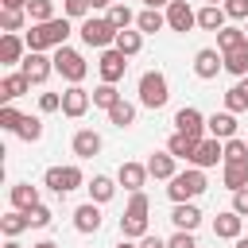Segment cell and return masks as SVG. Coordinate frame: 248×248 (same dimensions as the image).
I'll return each mask as SVG.
<instances>
[{"mask_svg":"<svg viewBox=\"0 0 248 248\" xmlns=\"http://www.w3.org/2000/svg\"><path fill=\"white\" fill-rule=\"evenodd\" d=\"M70 16H54L46 23H31V31L23 35L27 39V50H50V46H66L70 39Z\"/></svg>","mask_w":248,"mask_h":248,"instance_id":"cell-1","label":"cell"},{"mask_svg":"<svg viewBox=\"0 0 248 248\" xmlns=\"http://www.w3.org/2000/svg\"><path fill=\"white\" fill-rule=\"evenodd\" d=\"M147 213H151V202H147L143 190H136V194L128 198L124 217H120V236H128V240H143V236H147Z\"/></svg>","mask_w":248,"mask_h":248,"instance_id":"cell-2","label":"cell"},{"mask_svg":"<svg viewBox=\"0 0 248 248\" xmlns=\"http://www.w3.org/2000/svg\"><path fill=\"white\" fill-rule=\"evenodd\" d=\"M205 186H209V182H205V170L190 163L186 170H178V174L170 178L167 198H170V202H194V198H202V194H205Z\"/></svg>","mask_w":248,"mask_h":248,"instance_id":"cell-3","label":"cell"},{"mask_svg":"<svg viewBox=\"0 0 248 248\" xmlns=\"http://www.w3.org/2000/svg\"><path fill=\"white\" fill-rule=\"evenodd\" d=\"M78 35H81V43H85V46H97V50H105V46H112V43H116V27H112V19H108V16H89V19H81Z\"/></svg>","mask_w":248,"mask_h":248,"instance_id":"cell-4","label":"cell"},{"mask_svg":"<svg viewBox=\"0 0 248 248\" xmlns=\"http://www.w3.org/2000/svg\"><path fill=\"white\" fill-rule=\"evenodd\" d=\"M170 97V85H167V74L163 70H147L140 78V105L143 108H163Z\"/></svg>","mask_w":248,"mask_h":248,"instance_id":"cell-5","label":"cell"},{"mask_svg":"<svg viewBox=\"0 0 248 248\" xmlns=\"http://www.w3.org/2000/svg\"><path fill=\"white\" fill-rule=\"evenodd\" d=\"M54 74H62L70 85H81V78L89 74V62L74 46H54Z\"/></svg>","mask_w":248,"mask_h":248,"instance_id":"cell-6","label":"cell"},{"mask_svg":"<svg viewBox=\"0 0 248 248\" xmlns=\"http://www.w3.org/2000/svg\"><path fill=\"white\" fill-rule=\"evenodd\" d=\"M85 182V174H81V167H50L46 174H43V186H50L54 194H70V190H78Z\"/></svg>","mask_w":248,"mask_h":248,"instance_id":"cell-7","label":"cell"},{"mask_svg":"<svg viewBox=\"0 0 248 248\" xmlns=\"http://www.w3.org/2000/svg\"><path fill=\"white\" fill-rule=\"evenodd\" d=\"M221 70H225V54H221L217 46H202V50L194 54V74H198L202 81H213Z\"/></svg>","mask_w":248,"mask_h":248,"instance_id":"cell-8","label":"cell"},{"mask_svg":"<svg viewBox=\"0 0 248 248\" xmlns=\"http://www.w3.org/2000/svg\"><path fill=\"white\" fill-rule=\"evenodd\" d=\"M19 70L27 74V81H31V85H43V81L54 74V58H46L43 50H27V58L19 62Z\"/></svg>","mask_w":248,"mask_h":248,"instance_id":"cell-9","label":"cell"},{"mask_svg":"<svg viewBox=\"0 0 248 248\" xmlns=\"http://www.w3.org/2000/svg\"><path fill=\"white\" fill-rule=\"evenodd\" d=\"M124 58H128V54H120L116 46H105V50H101V58H97L101 81H112V85H116V81L124 78V70H128V62H124Z\"/></svg>","mask_w":248,"mask_h":248,"instance_id":"cell-10","label":"cell"},{"mask_svg":"<svg viewBox=\"0 0 248 248\" xmlns=\"http://www.w3.org/2000/svg\"><path fill=\"white\" fill-rule=\"evenodd\" d=\"M190 163L194 167H217V163H225V140H217V136H205L202 143H198V151L190 155Z\"/></svg>","mask_w":248,"mask_h":248,"instance_id":"cell-11","label":"cell"},{"mask_svg":"<svg viewBox=\"0 0 248 248\" xmlns=\"http://www.w3.org/2000/svg\"><path fill=\"white\" fill-rule=\"evenodd\" d=\"M89 101H93V93H89V89H81V85H70V89L62 93V116H70V120H81V116L89 112Z\"/></svg>","mask_w":248,"mask_h":248,"instance_id":"cell-12","label":"cell"},{"mask_svg":"<svg viewBox=\"0 0 248 248\" xmlns=\"http://www.w3.org/2000/svg\"><path fill=\"white\" fill-rule=\"evenodd\" d=\"M174 132L194 136V140H205V116H202L194 105H186V108H178V112H174Z\"/></svg>","mask_w":248,"mask_h":248,"instance_id":"cell-13","label":"cell"},{"mask_svg":"<svg viewBox=\"0 0 248 248\" xmlns=\"http://www.w3.org/2000/svg\"><path fill=\"white\" fill-rule=\"evenodd\" d=\"M167 27L170 31H190V27H198V12L186 0H170L167 4Z\"/></svg>","mask_w":248,"mask_h":248,"instance_id":"cell-14","label":"cell"},{"mask_svg":"<svg viewBox=\"0 0 248 248\" xmlns=\"http://www.w3.org/2000/svg\"><path fill=\"white\" fill-rule=\"evenodd\" d=\"M116 182H120L128 194L143 190V182H147V163H120V170H116Z\"/></svg>","mask_w":248,"mask_h":248,"instance_id":"cell-15","label":"cell"},{"mask_svg":"<svg viewBox=\"0 0 248 248\" xmlns=\"http://www.w3.org/2000/svg\"><path fill=\"white\" fill-rule=\"evenodd\" d=\"M74 229L78 232H97L101 229V202H85V205H78L74 209Z\"/></svg>","mask_w":248,"mask_h":248,"instance_id":"cell-16","label":"cell"},{"mask_svg":"<svg viewBox=\"0 0 248 248\" xmlns=\"http://www.w3.org/2000/svg\"><path fill=\"white\" fill-rule=\"evenodd\" d=\"M205 132L209 136H217V140H232L236 136V112H213V116H205Z\"/></svg>","mask_w":248,"mask_h":248,"instance_id":"cell-17","label":"cell"},{"mask_svg":"<svg viewBox=\"0 0 248 248\" xmlns=\"http://www.w3.org/2000/svg\"><path fill=\"white\" fill-rule=\"evenodd\" d=\"M240 225H244V217H240L236 209H225V213L213 217V236H221V240H236V236H240Z\"/></svg>","mask_w":248,"mask_h":248,"instance_id":"cell-18","label":"cell"},{"mask_svg":"<svg viewBox=\"0 0 248 248\" xmlns=\"http://www.w3.org/2000/svg\"><path fill=\"white\" fill-rule=\"evenodd\" d=\"M174 163H178V159H174L170 151H151V159H147V174H151V178L170 182V178L178 174V170H174Z\"/></svg>","mask_w":248,"mask_h":248,"instance_id":"cell-19","label":"cell"},{"mask_svg":"<svg viewBox=\"0 0 248 248\" xmlns=\"http://www.w3.org/2000/svg\"><path fill=\"white\" fill-rule=\"evenodd\" d=\"M170 221H174V229H198L202 225V209L194 205V202H174V209H170Z\"/></svg>","mask_w":248,"mask_h":248,"instance_id":"cell-20","label":"cell"},{"mask_svg":"<svg viewBox=\"0 0 248 248\" xmlns=\"http://www.w3.org/2000/svg\"><path fill=\"white\" fill-rule=\"evenodd\" d=\"M23 46H27V39H19L16 31H4V39H0V62L4 66L23 62Z\"/></svg>","mask_w":248,"mask_h":248,"instance_id":"cell-21","label":"cell"},{"mask_svg":"<svg viewBox=\"0 0 248 248\" xmlns=\"http://www.w3.org/2000/svg\"><path fill=\"white\" fill-rule=\"evenodd\" d=\"M97 151H101V136L93 128H78L74 132V155L78 159H93Z\"/></svg>","mask_w":248,"mask_h":248,"instance_id":"cell-22","label":"cell"},{"mask_svg":"<svg viewBox=\"0 0 248 248\" xmlns=\"http://www.w3.org/2000/svg\"><path fill=\"white\" fill-rule=\"evenodd\" d=\"M39 205V186H31V182H16L12 186V209H35Z\"/></svg>","mask_w":248,"mask_h":248,"instance_id":"cell-23","label":"cell"},{"mask_svg":"<svg viewBox=\"0 0 248 248\" xmlns=\"http://www.w3.org/2000/svg\"><path fill=\"white\" fill-rule=\"evenodd\" d=\"M225 19H229V12H225L221 4H205V8L198 12V27H202V31H221Z\"/></svg>","mask_w":248,"mask_h":248,"instance_id":"cell-24","label":"cell"},{"mask_svg":"<svg viewBox=\"0 0 248 248\" xmlns=\"http://www.w3.org/2000/svg\"><path fill=\"white\" fill-rule=\"evenodd\" d=\"M244 43H248V31H244V27H229V23H225V27L217 31V50H221V54H229V50H236V46H244Z\"/></svg>","mask_w":248,"mask_h":248,"instance_id":"cell-25","label":"cell"},{"mask_svg":"<svg viewBox=\"0 0 248 248\" xmlns=\"http://www.w3.org/2000/svg\"><path fill=\"white\" fill-rule=\"evenodd\" d=\"M27 89H31V81H27V74H23V70H16V74H8V78L0 81V97H4V101H16V97H23Z\"/></svg>","mask_w":248,"mask_h":248,"instance_id":"cell-26","label":"cell"},{"mask_svg":"<svg viewBox=\"0 0 248 248\" xmlns=\"http://www.w3.org/2000/svg\"><path fill=\"white\" fill-rule=\"evenodd\" d=\"M116 186H120V182H112L108 174H93V178H89V198L105 205V202H112V198H116Z\"/></svg>","mask_w":248,"mask_h":248,"instance_id":"cell-27","label":"cell"},{"mask_svg":"<svg viewBox=\"0 0 248 248\" xmlns=\"http://www.w3.org/2000/svg\"><path fill=\"white\" fill-rule=\"evenodd\" d=\"M136 27H140L143 35H155V31L167 27V12H159V8H143V12L136 16Z\"/></svg>","mask_w":248,"mask_h":248,"instance_id":"cell-28","label":"cell"},{"mask_svg":"<svg viewBox=\"0 0 248 248\" xmlns=\"http://www.w3.org/2000/svg\"><path fill=\"white\" fill-rule=\"evenodd\" d=\"M198 143H202V140H194V136H182V132H174V136L167 140V151H170L174 159H186V163H190V155L198 151Z\"/></svg>","mask_w":248,"mask_h":248,"instance_id":"cell-29","label":"cell"},{"mask_svg":"<svg viewBox=\"0 0 248 248\" xmlns=\"http://www.w3.org/2000/svg\"><path fill=\"white\" fill-rule=\"evenodd\" d=\"M108 124H116V128H132V124H136V105L120 97V101L108 108Z\"/></svg>","mask_w":248,"mask_h":248,"instance_id":"cell-30","label":"cell"},{"mask_svg":"<svg viewBox=\"0 0 248 248\" xmlns=\"http://www.w3.org/2000/svg\"><path fill=\"white\" fill-rule=\"evenodd\" d=\"M23 229H31V221H27L23 209H8V213L0 217V232H4V236H19Z\"/></svg>","mask_w":248,"mask_h":248,"instance_id":"cell-31","label":"cell"},{"mask_svg":"<svg viewBox=\"0 0 248 248\" xmlns=\"http://www.w3.org/2000/svg\"><path fill=\"white\" fill-rule=\"evenodd\" d=\"M112 46H116L120 54H128V58L140 54V46H143V31H128V27H124V31H116V43H112Z\"/></svg>","mask_w":248,"mask_h":248,"instance_id":"cell-32","label":"cell"},{"mask_svg":"<svg viewBox=\"0 0 248 248\" xmlns=\"http://www.w3.org/2000/svg\"><path fill=\"white\" fill-rule=\"evenodd\" d=\"M225 108H229V112H244V108H248V78H240V81L225 93Z\"/></svg>","mask_w":248,"mask_h":248,"instance_id":"cell-33","label":"cell"},{"mask_svg":"<svg viewBox=\"0 0 248 248\" xmlns=\"http://www.w3.org/2000/svg\"><path fill=\"white\" fill-rule=\"evenodd\" d=\"M225 70H229V74H236V78H248V43L225 54Z\"/></svg>","mask_w":248,"mask_h":248,"instance_id":"cell-34","label":"cell"},{"mask_svg":"<svg viewBox=\"0 0 248 248\" xmlns=\"http://www.w3.org/2000/svg\"><path fill=\"white\" fill-rule=\"evenodd\" d=\"M225 186L229 190H244L248 186V163H225Z\"/></svg>","mask_w":248,"mask_h":248,"instance_id":"cell-35","label":"cell"},{"mask_svg":"<svg viewBox=\"0 0 248 248\" xmlns=\"http://www.w3.org/2000/svg\"><path fill=\"white\" fill-rule=\"evenodd\" d=\"M116 101H120V93H116V85H112V81H101V85L93 89V105H97V108H105V112H108Z\"/></svg>","mask_w":248,"mask_h":248,"instance_id":"cell-36","label":"cell"},{"mask_svg":"<svg viewBox=\"0 0 248 248\" xmlns=\"http://www.w3.org/2000/svg\"><path fill=\"white\" fill-rule=\"evenodd\" d=\"M16 136H19L23 143L43 140V120H39V116H23V120H19V128H16Z\"/></svg>","mask_w":248,"mask_h":248,"instance_id":"cell-37","label":"cell"},{"mask_svg":"<svg viewBox=\"0 0 248 248\" xmlns=\"http://www.w3.org/2000/svg\"><path fill=\"white\" fill-rule=\"evenodd\" d=\"M225 163H248V140H240V136L225 140Z\"/></svg>","mask_w":248,"mask_h":248,"instance_id":"cell-38","label":"cell"},{"mask_svg":"<svg viewBox=\"0 0 248 248\" xmlns=\"http://www.w3.org/2000/svg\"><path fill=\"white\" fill-rule=\"evenodd\" d=\"M27 16H31V23L54 19V0H27Z\"/></svg>","mask_w":248,"mask_h":248,"instance_id":"cell-39","label":"cell"},{"mask_svg":"<svg viewBox=\"0 0 248 248\" xmlns=\"http://www.w3.org/2000/svg\"><path fill=\"white\" fill-rule=\"evenodd\" d=\"M27 19V8H4L0 12V31H19Z\"/></svg>","mask_w":248,"mask_h":248,"instance_id":"cell-40","label":"cell"},{"mask_svg":"<svg viewBox=\"0 0 248 248\" xmlns=\"http://www.w3.org/2000/svg\"><path fill=\"white\" fill-rule=\"evenodd\" d=\"M108 19H112V27H116V31H124V27H132V23H136V16H132V8H128V4H112V8H108Z\"/></svg>","mask_w":248,"mask_h":248,"instance_id":"cell-41","label":"cell"},{"mask_svg":"<svg viewBox=\"0 0 248 248\" xmlns=\"http://www.w3.org/2000/svg\"><path fill=\"white\" fill-rule=\"evenodd\" d=\"M19 120H23V112H19L12 101H4V105H0V128H4V132H16Z\"/></svg>","mask_w":248,"mask_h":248,"instance_id":"cell-42","label":"cell"},{"mask_svg":"<svg viewBox=\"0 0 248 248\" xmlns=\"http://www.w3.org/2000/svg\"><path fill=\"white\" fill-rule=\"evenodd\" d=\"M89 0H62V12L70 16V19H89Z\"/></svg>","mask_w":248,"mask_h":248,"instance_id":"cell-43","label":"cell"},{"mask_svg":"<svg viewBox=\"0 0 248 248\" xmlns=\"http://www.w3.org/2000/svg\"><path fill=\"white\" fill-rule=\"evenodd\" d=\"M27 221H31V229H46V225H50V209L39 202L35 209H27Z\"/></svg>","mask_w":248,"mask_h":248,"instance_id":"cell-44","label":"cell"},{"mask_svg":"<svg viewBox=\"0 0 248 248\" xmlns=\"http://www.w3.org/2000/svg\"><path fill=\"white\" fill-rule=\"evenodd\" d=\"M167 248H198V240H194V232H190V229H178V232L167 240Z\"/></svg>","mask_w":248,"mask_h":248,"instance_id":"cell-45","label":"cell"},{"mask_svg":"<svg viewBox=\"0 0 248 248\" xmlns=\"http://www.w3.org/2000/svg\"><path fill=\"white\" fill-rule=\"evenodd\" d=\"M221 8L229 12V19H248V0H225Z\"/></svg>","mask_w":248,"mask_h":248,"instance_id":"cell-46","label":"cell"},{"mask_svg":"<svg viewBox=\"0 0 248 248\" xmlns=\"http://www.w3.org/2000/svg\"><path fill=\"white\" fill-rule=\"evenodd\" d=\"M39 108L43 112H62V93H43L39 97Z\"/></svg>","mask_w":248,"mask_h":248,"instance_id":"cell-47","label":"cell"},{"mask_svg":"<svg viewBox=\"0 0 248 248\" xmlns=\"http://www.w3.org/2000/svg\"><path fill=\"white\" fill-rule=\"evenodd\" d=\"M232 209H236L240 217H248V186H244V190H232Z\"/></svg>","mask_w":248,"mask_h":248,"instance_id":"cell-48","label":"cell"},{"mask_svg":"<svg viewBox=\"0 0 248 248\" xmlns=\"http://www.w3.org/2000/svg\"><path fill=\"white\" fill-rule=\"evenodd\" d=\"M140 248H167V240H159V236H151V232H147V236L140 240Z\"/></svg>","mask_w":248,"mask_h":248,"instance_id":"cell-49","label":"cell"},{"mask_svg":"<svg viewBox=\"0 0 248 248\" xmlns=\"http://www.w3.org/2000/svg\"><path fill=\"white\" fill-rule=\"evenodd\" d=\"M4 8H27V0H0Z\"/></svg>","mask_w":248,"mask_h":248,"instance_id":"cell-50","label":"cell"},{"mask_svg":"<svg viewBox=\"0 0 248 248\" xmlns=\"http://www.w3.org/2000/svg\"><path fill=\"white\" fill-rule=\"evenodd\" d=\"M143 4H147V8H167L170 0H143Z\"/></svg>","mask_w":248,"mask_h":248,"instance_id":"cell-51","label":"cell"},{"mask_svg":"<svg viewBox=\"0 0 248 248\" xmlns=\"http://www.w3.org/2000/svg\"><path fill=\"white\" fill-rule=\"evenodd\" d=\"M93 8H112V0H89Z\"/></svg>","mask_w":248,"mask_h":248,"instance_id":"cell-52","label":"cell"},{"mask_svg":"<svg viewBox=\"0 0 248 248\" xmlns=\"http://www.w3.org/2000/svg\"><path fill=\"white\" fill-rule=\"evenodd\" d=\"M31 248H58L54 240H43V244H31Z\"/></svg>","mask_w":248,"mask_h":248,"instance_id":"cell-53","label":"cell"},{"mask_svg":"<svg viewBox=\"0 0 248 248\" xmlns=\"http://www.w3.org/2000/svg\"><path fill=\"white\" fill-rule=\"evenodd\" d=\"M116 248H140V244H132V240H128V236H124V240H120V244H116Z\"/></svg>","mask_w":248,"mask_h":248,"instance_id":"cell-54","label":"cell"},{"mask_svg":"<svg viewBox=\"0 0 248 248\" xmlns=\"http://www.w3.org/2000/svg\"><path fill=\"white\" fill-rule=\"evenodd\" d=\"M4 248H23V244H16V236H8V244Z\"/></svg>","mask_w":248,"mask_h":248,"instance_id":"cell-55","label":"cell"},{"mask_svg":"<svg viewBox=\"0 0 248 248\" xmlns=\"http://www.w3.org/2000/svg\"><path fill=\"white\" fill-rule=\"evenodd\" d=\"M236 248H248V236H236Z\"/></svg>","mask_w":248,"mask_h":248,"instance_id":"cell-56","label":"cell"},{"mask_svg":"<svg viewBox=\"0 0 248 248\" xmlns=\"http://www.w3.org/2000/svg\"><path fill=\"white\" fill-rule=\"evenodd\" d=\"M205 4H225V0H205Z\"/></svg>","mask_w":248,"mask_h":248,"instance_id":"cell-57","label":"cell"},{"mask_svg":"<svg viewBox=\"0 0 248 248\" xmlns=\"http://www.w3.org/2000/svg\"><path fill=\"white\" fill-rule=\"evenodd\" d=\"M244 31H248V23H244Z\"/></svg>","mask_w":248,"mask_h":248,"instance_id":"cell-58","label":"cell"}]
</instances>
